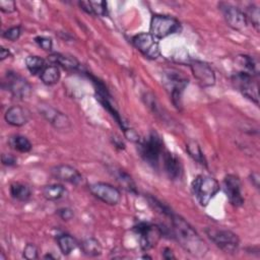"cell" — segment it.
<instances>
[{"label":"cell","instance_id":"cell-1","mask_svg":"<svg viewBox=\"0 0 260 260\" xmlns=\"http://www.w3.org/2000/svg\"><path fill=\"white\" fill-rule=\"evenodd\" d=\"M169 218L172 224L171 237L175 239L187 253L196 257H203L208 247L193 226L182 216L174 212H172Z\"/></svg>","mask_w":260,"mask_h":260},{"label":"cell","instance_id":"cell-2","mask_svg":"<svg viewBox=\"0 0 260 260\" xmlns=\"http://www.w3.org/2000/svg\"><path fill=\"white\" fill-rule=\"evenodd\" d=\"M137 150L141 158L151 168L157 170L161 166V160L166 152V147L161 137L154 131L145 138L137 142Z\"/></svg>","mask_w":260,"mask_h":260},{"label":"cell","instance_id":"cell-3","mask_svg":"<svg viewBox=\"0 0 260 260\" xmlns=\"http://www.w3.org/2000/svg\"><path fill=\"white\" fill-rule=\"evenodd\" d=\"M189 84V78L177 69H167L162 73V85L169 92L176 108H181L183 93Z\"/></svg>","mask_w":260,"mask_h":260},{"label":"cell","instance_id":"cell-4","mask_svg":"<svg viewBox=\"0 0 260 260\" xmlns=\"http://www.w3.org/2000/svg\"><path fill=\"white\" fill-rule=\"evenodd\" d=\"M191 187L194 196L201 206H207L220 189L218 182L206 175H198L192 181Z\"/></svg>","mask_w":260,"mask_h":260},{"label":"cell","instance_id":"cell-5","mask_svg":"<svg viewBox=\"0 0 260 260\" xmlns=\"http://www.w3.org/2000/svg\"><path fill=\"white\" fill-rule=\"evenodd\" d=\"M181 29V22L174 16L164 14H154L151 16L149 32L157 40L178 34Z\"/></svg>","mask_w":260,"mask_h":260},{"label":"cell","instance_id":"cell-6","mask_svg":"<svg viewBox=\"0 0 260 260\" xmlns=\"http://www.w3.org/2000/svg\"><path fill=\"white\" fill-rule=\"evenodd\" d=\"M207 237L222 252L233 254L238 251L240 245L239 237L230 230L207 228L205 230Z\"/></svg>","mask_w":260,"mask_h":260},{"label":"cell","instance_id":"cell-7","mask_svg":"<svg viewBox=\"0 0 260 260\" xmlns=\"http://www.w3.org/2000/svg\"><path fill=\"white\" fill-rule=\"evenodd\" d=\"M232 82L235 88L239 90L245 98L249 99L256 105L259 104V86L256 76L244 71H240L232 76Z\"/></svg>","mask_w":260,"mask_h":260},{"label":"cell","instance_id":"cell-8","mask_svg":"<svg viewBox=\"0 0 260 260\" xmlns=\"http://www.w3.org/2000/svg\"><path fill=\"white\" fill-rule=\"evenodd\" d=\"M133 231L138 235L139 245L143 251H148L155 247L162 237L160 226L150 222L139 221L133 226Z\"/></svg>","mask_w":260,"mask_h":260},{"label":"cell","instance_id":"cell-9","mask_svg":"<svg viewBox=\"0 0 260 260\" xmlns=\"http://www.w3.org/2000/svg\"><path fill=\"white\" fill-rule=\"evenodd\" d=\"M133 46L146 58L154 60L160 56L158 40L150 32H140L132 38Z\"/></svg>","mask_w":260,"mask_h":260},{"label":"cell","instance_id":"cell-10","mask_svg":"<svg viewBox=\"0 0 260 260\" xmlns=\"http://www.w3.org/2000/svg\"><path fill=\"white\" fill-rule=\"evenodd\" d=\"M3 84L12 96L19 100L27 99L31 93V86L27 80L13 71L6 72Z\"/></svg>","mask_w":260,"mask_h":260},{"label":"cell","instance_id":"cell-11","mask_svg":"<svg viewBox=\"0 0 260 260\" xmlns=\"http://www.w3.org/2000/svg\"><path fill=\"white\" fill-rule=\"evenodd\" d=\"M91 194L108 205H117L121 200V192L115 186L105 183L96 182L89 185Z\"/></svg>","mask_w":260,"mask_h":260},{"label":"cell","instance_id":"cell-12","mask_svg":"<svg viewBox=\"0 0 260 260\" xmlns=\"http://www.w3.org/2000/svg\"><path fill=\"white\" fill-rule=\"evenodd\" d=\"M218 8L229 26L236 30H243L247 27L248 20L245 13L240 8L226 2H220Z\"/></svg>","mask_w":260,"mask_h":260},{"label":"cell","instance_id":"cell-13","mask_svg":"<svg viewBox=\"0 0 260 260\" xmlns=\"http://www.w3.org/2000/svg\"><path fill=\"white\" fill-rule=\"evenodd\" d=\"M223 190L230 201L235 207H240L244 204V197L242 195V184L238 176L229 174L223 178Z\"/></svg>","mask_w":260,"mask_h":260},{"label":"cell","instance_id":"cell-14","mask_svg":"<svg viewBox=\"0 0 260 260\" xmlns=\"http://www.w3.org/2000/svg\"><path fill=\"white\" fill-rule=\"evenodd\" d=\"M189 66L194 77L201 86L209 87L214 85L215 73L209 64L200 60H192Z\"/></svg>","mask_w":260,"mask_h":260},{"label":"cell","instance_id":"cell-15","mask_svg":"<svg viewBox=\"0 0 260 260\" xmlns=\"http://www.w3.org/2000/svg\"><path fill=\"white\" fill-rule=\"evenodd\" d=\"M51 173L55 179L75 186L81 184L83 181L81 174L75 168L69 165L56 166L52 169Z\"/></svg>","mask_w":260,"mask_h":260},{"label":"cell","instance_id":"cell-16","mask_svg":"<svg viewBox=\"0 0 260 260\" xmlns=\"http://www.w3.org/2000/svg\"><path fill=\"white\" fill-rule=\"evenodd\" d=\"M160 167H162L165 173L173 181L181 179L183 175V166L180 158L169 150H166Z\"/></svg>","mask_w":260,"mask_h":260},{"label":"cell","instance_id":"cell-17","mask_svg":"<svg viewBox=\"0 0 260 260\" xmlns=\"http://www.w3.org/2000/svg\"><path fill=\"white\" fill-rule=\"evenodd\" d=\"M40 113L56 129L61 130L70 127V120L68 119V117L50 106H42L40 108Z\"/></svg>","mask_w":260,"mask_h":260},{"label":"cell","instance_id":"cell-18","mask_svg":"<svg viewBox=\"0 0 260 260\" xmlns=\"http://www.w3.org/2000/svg\"><path fill=\"white\" fill-rule=\"evenodd\" d=\"M4 119L9 125L14 127H20L25 125L29 121L30 112L24 107L12 106L6 111Z\"/></svg>","mask_w":260,"mask_h":260},{"label":"cell","instance_id":"cell-19","mask_svg":"<svg viewBox=\"0 0 260 260\" xmlns=\"http://www.w3.org/2000/svg\"><path fill=\"white\" fill-rule=\"evenodd\" d=\"M48 61L52 65L62 67L68 71H75L79 68V62L72 56L64 55L61 53H52L48 56Z\"/></svg>","mask_w":260,"mask_h":260},{"label":"cell","instance_id":"cell-20","mask_svg":"<svg viewBox=\"0 0 260 260\" xmlns=\"http://www.w3.org/2000/svg\"><path fill=\"white\" fill-rule=\"evenodd\" d=\"M9 192L13 199H15L17 201H21V202H25V201L29 200L31 197V190H30L29 186L26 184H23V183H19V182L12 183L10 185Z\"/></svg>","mask_w":260,"mask_h":260},{"label":"cell","instance_id":"cell-21","mask_svg":"<svg viewBox=\"0 0 260 260\" xmlns=\"http://www.w3.org/2000/svg\"><path fill=\"white\" fill-rule=\"evenodd\" d=\"M42 193H43V196L47 200L57 201V200H60L61 198H63L66 195L67 190L61 184H50V185L44 186V188L42 190Z\"/></svg>","mask_w":260,"mask_h":260},{"label":"cell","instance_id":"cell-22","mask_svg":"<svg viewBox=\"0 0 260 260\" xmlns=\"http://www.w3.org/2000/svg\"><path fill=\"white\" fill-rule=\"evenodd\" d=\"M57 245L63 255H69L71 252H73L77 247L78 243L77 241L68 234H61L58 235L56 238Z\"/></svg>","mask_w":260,"mask_h":260},{"label":"cell","instance_id":"cell-23","mask_svg":"<svg viewBox=\"0 0 260 260\" xmlns=\"http://www.w3.org/2000/svg\"><path fill=\"white\" fill-rule=\"evenodd\" d=\"M60 69L56 65H47L40 74V79L46 85H54L60 80Z\"/></svg>","mask_w":260,"mask_h":260},{"label":"cell","instance_id":"cell-24","mask_svg":"<svg viewBox=\"0 0 260 260\" xmlns=\"http://www.w3.org/2000/svg\"><path fill=\"white\" fill-rule=\"evenodd\" d=\"M237 62L239 63L240 66H242L245 69L244 72H247L256 77L258 76L259 64L255 58L249 55H239L237 57Z\"/></svg>","mask_w":260,"mask_h":260},{"label":"cell","instance_id":"cell-25","mask_svg":"<svg viewBox=\"0 0 260 260\" xmlns=\"http://www.w3.org/2000/svg\"><path fill=\"white\" fill-rule=\"evenodd\" d=\"M81 251L83 254L89 257H98L102 254V245L101 243L94 239V238H88L85 239L81 244H80Z\"/></svg>","mask_w":260,"mask_h":260},{"label":"cell","instance_id":"cell-26","mask_svg":"<svg viewBox=\"0 0 260 260\" xmlns=\"http://www.w3.org/2000/svg\"><path fill=\"white\" fill-rule=\"evenodd\" d=\"M25 66L32 75H38V74L40 75L47 65H46V61L43 58L39 56L30 55L25 58Z\"/></svg>","mask_w":260,"mask_h":260},{"label":"cell","instance_id":"cell-27","mask_svg":"<svg viewBox=\"0 0 260 260\" xmlns=\"http://www.w3.org/2000/svg\"><path fill=\"white\" fill-rule=\"evenodd\" d=\"M186 150L188 152V154L193 158V160H195L196 162H198L201 166L207 167V161L205 159V156L201 150L200 145L196 142V141H189L186 144Z\"/></svg>","mask_w":260,"mask_h":260},{"label":"cell","instance_id":"cell-28","mask_svg":"<svg viewBox=\"0 0 260 260\" xmlns=\"http://www.w3.org/2000/svg\"><path fill=\"white\" fill-rule=\"evenodd\" d=\"M9 145L13 149H15L19 152H23V153L30 151V149L32 147L30 141L25 136L18 135V134L13 135L9 138Z\"/></svg>","mask_w":260,"mask_h":260},{"label":"cell","instance_id":"cell-29","mask_svg":"<svg viewBox=\"0 0 260 260\" xmlns=\"http://www.w3.org/2000/svg\"><path fill=\"white\" fill-rule=\"evenodd\" d=\"M115 177L117 178V181L129 192L136 193V185L133 181V179L130 177L129 174L124 172L123 170H115Z\"/></svg>","mask_w":260,"mask_h":260},{"label":"cell","instance_id":"cell-30","mask_svg":"<svg viewBox=\"0 0 260 260\" xmlns=\"http://www.w3.org/2000/svg\"><path fill=\"white\" fill-rule=\"evenodd\" d=\"M245 15H246L247 20L250 21L253 24V26L258 30L259 23H260V12H259L258 6H256L255 4H250L247 7Z\"/></svg>","mask_w":260,"mask_h":260},{"label":"cell","instance_id":"cell-31","mask_svg":"<svg viewBox=\"0 0 260 260\" xmlns=\"http://www.w3.org/2000/svg\"><path fill=\"white\" fill-rule=\"evenodd\" d=\"M89 3L91 6L92 15L105 16L108 14L107 2H105V1H89Z\"/></svg>","mask_w":260,"mask_h":260},{"label":"cell","instance_id":"cell-32","mask_svg":"<svg viewBox=\"0 0 260 260\" xmlns=\"http://www.w3.org/2000/svg\"><path fill=\"white\" fill-rule=\"evenodd\" d=\"M21 36V27L20 26H12L6 30L3 31L2 37L8 41L15 42L17 41Z\"/></svg>","mask_w":260,"mask_h":260},{"label":"cell","instance_id":"cell-33","mask_svg":"<svg viewBox=\"0 0 260 260\" xmlns=\"http://www.w3.org/2000/svg\"><path fill=\"white\" fill-rule=\"evenodd\" d=\"M22 256L23 258L27 259V260H35L39 257L38 255V248L31 244L28 243L25 245V247L23 248V252H22Z\"/></svg>","mask_w":260,"mask_h":260},{"label":"cell","instance_id":"cell-34","mask_svg":"<svg viewBox=\"0 0 260 260\" xmlns=\"http://www.w3.org/2000/svg\"><path fill=\"white\" fill-rule=\"evenodd\" d=\"M35 42L45 51H51L53 48V42L52 39L44 36H38L35 38Z\"/></svg>","mask_w":260,"mask_h":260},{"label":"cell","instance_id":"cell-35","mask_svg":"<svg viewBox=\"0 0 260 260\" xmlns=\"http://www.w3.org/2000/svg\"><path fill=\"white\" fill-rule=\"evenodd\" d=\"M0 10L4 13H12L16 10V4L12 0H1Z\"/></svg>","mask_w":260,"mask_h":260},{"label":"cell","instance_id":"cell-36","mask_svg":"<svg viewBox=\"0 0 260 260\" xmlns=\"http://www.w3.org/2000/svg\"><path fill=\"white\" fill-rule=\"evenodd\" d=\"M1 161L6 167H13L16 165L17 159L14 155H12L10 153H3L1 155Z\"/></svg>","mask_w":260,"mask_h":260},{"label":"cell","instance_id":"cell-37","mask_svg":"<svg viewBox=\"0 0 260 260\" xmlns=\"http://www.w3.org/2000/svg\"><path fill=\"white\" fill-rule=\"evenodd\" d=\"M57 214L63 220H70L74 216L73 211L70 208H67V207H63V208L58 209L57 210Z\"/></svg>","mask_w":260,"mask_h":260},{"label":"cell","instance_id":"cell-38","mask_svg":"<svg viewBox=\"0 0 260 260\" xmlns=\"http://www.w3.org/2000/svg\"><path fill=\"white\" fill-rule=\"evenodd\" d=\"M162 257L167 260H171V259H175V255L173 253V251L170 248H165L164 252H162Z\"/></svg>","mask_w":260,"mask_h":260},{"label":"cell","instance_id":"cell-39","mask_svg":"<svg viewBox=\"0 0 260 260\" xmlns=\"http://www.w3.org/2000/svg\"><path fill=\"white\" fill-rule=\"evenodd\" d=\"M113 143H114V145L116 146V147H119L120 149H124L125 148V144H124V142L120 139V137H118V136H116L115 138H113Z\"/></svg>","mask_w":260,"mask_h":260},{"label":"cell","instance_id":"cell-40","mask_svg":"<svg viewBox=\"0 0 260 260\" xmlns=\"http://www.w3.org/2000/svg\"><path fill=\"white\" fill-rule=\"evenodd\" d=\"M10 55H11V53H10V51H9L8 49H6V48H1V50H0V59H1L2 61H3L4 59L8 58Z\"/></svg>","mask_w":260,"mask_h":260},{"label":"cell","instance_id":"cell-41","mask_svg":"<svg viewBox=\"0 0 260 260\" xmlns=\"http://www.w3.org/2000/svg\"><path fill=\"white\" fill-rule=\"evenodd\" d=\"M251 181L253 182V184L255 185L256 188H259V175L257 173H253L251 176Z\"/></svg>","mask_w":260,"mask_h":260}]
</instances>
